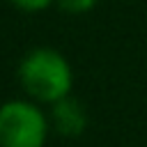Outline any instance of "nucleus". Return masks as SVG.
I'll use <instances>...</instances> for the list:
<instances>
[{"label":"nucleus","instance_id":"7ed1b4c3","mask_svg":"<svg viewBox=\"0 0 147 147\" xmlns=\"http://www.w3.org/2000/svg\"><path fill=\"white\" fill-rule=\"evenodd\" d=\"M53 110H51V119L55 124V129L62 133V136H80L87 126V113L85 108L80 106L78 99H71V96H64L55 103H51Z\"/></svg>","mask_w":147,"mask_h":147},{"label":"nucleus","instance_id":"20e7f679","mask_svg":"<svg viewBox=\"0 0 147 147\" xmlns=\"http://www.w3.org/2000/svg\"><path fill=\"white\" fill-rule=\"evenodd\" d=\"M57 7L67 14H87L96 7L99 0H55Z\"/></svg>","mask_w":147,"mask_h":147},{"label":"nucleus","instance_id":"f03ea898","mask_svg":"<svg viewBox=\"0 0 147 147\" xmlns=\"http://www.w3.org/2000/svg\"><path fill=\"white\" fill-rule=\"evenodd\" d=\"M48 119L32 101L11 99L0 106V147H44Z\"/></svg>","mask_w":147,"mask_h":147},{"label":"nucleus","instance_id":"39448f33","mask_svg":"<svg viewBox=\"0 0 147 147\" xmlns=\"http://www.w3.org/2000/svg\"><path fill=\"white\" fill-rule=\"evenodd\" d=\"M14 7H18V9H23V11H44L51 2H55V0H9Z\"/></svg>","mask_w":147,"mask_h":147},{"label":"nucleus","instance_id":"f257e3e1","mask_svg":"<svg viewBox=\"0 0 147 147\" xmlns=\"http://www.w3.org/2000/svg\"><path fill=\"white\" fill-rule=\"evenodd\" d=\"M18 80L34 101L55 103L69 96L74 85V71L60 51L39 46L23 55L18 64Z\"/></svg>","mask_w":147,"mask_h":147}]
</instances>
